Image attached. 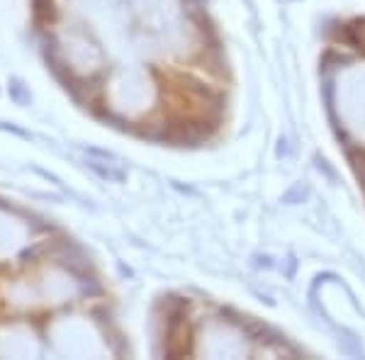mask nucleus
Returning a JSON list of instances; mask_svg holds the SVG:
<instances>
[{
  "label": "nucleus",
  "instance_id": "1",
  "mask_svg": "<svg viewBox=\"0 0 365 360\" xmlns=\"http://www.w3.org/2000/svg\"><path fill=\"white\" fill-rule=\"evenodd\" d=\"M32 15L39 25H54L56 22V5L54 0H32Z\"/></svg>",
  "mask_w": 365,
  "mask_h": 360
}]
</instances>
